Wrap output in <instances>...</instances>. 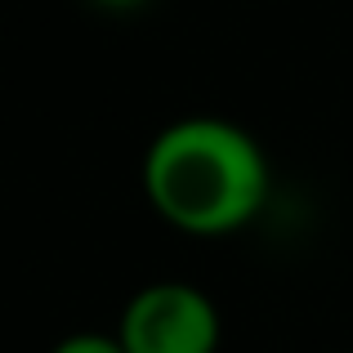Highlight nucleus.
<instances>
[{
	"mask_svg": "<svg viewBox=\"0 0 353 353\" xmlns=\"http://www.w3.org/2000/svg\"><path fill=\"white\" fill-rule=\"evenodd\" d=\"M143 192L188 237L241 233L268 201V157L224 117L170 121L143 152Z\"/></svg>",
	"mask_w": 353,
	"mask_h": 353,
	"instance_id": "f257e3e1",
	"label": "nucleus"
},
{
	"mask_svg": "<svg viewBox=\"0 0 353 353\" xmlns=\"http://www.w3.org/2000/svg\"><path fill=\"white\" fill-rule=\"evenodd\" d=\"M219 309L192 282H152L125 300L117 340L125 353H219Z\"/></svg>",
	"mask_w": 353,
	"mask_h": 353,
	"instance_id": "f03ea898",
	"label": "nucleus"
},
{
	"mask_svg": "<svg viewBox=\"0 0 353 353\" xmlns=\"http://www.w3.org/2000/svg\"><path fill=\"white\" fill-rule=\"evenodd\" d=\"M50 353H125L117 336H103V331H77V336L59 340Z\"/></svg>",
	"mask_w": 353,
	"mask_h": 353,
	"instance_id": "7ed1b4c3",
	"label": "nucleus"
},
{
	"mask_svg": "<svg viewBox=\"0 0 353 353\" xmlns=\"http://www.w3.org/2000/svg\"><path fill=\"white\" fill-rule=\"evenodd\" d=\"M90 5L108 9V14H130V9H143L148 0H90Z\"/></svg>",
	"mask_w": 353,
	"mask_h": 353,
	"instance_id": "20e7f679",
	"label": "nucleus"
}]
</instances>
